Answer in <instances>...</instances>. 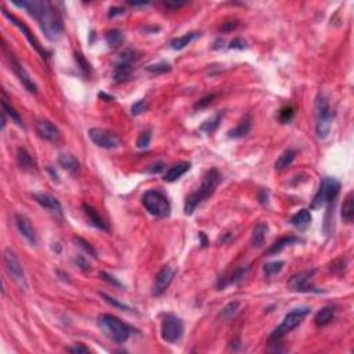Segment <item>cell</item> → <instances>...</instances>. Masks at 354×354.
Instances as JSON below:
<instances>
[{"label": "cell", "instance_id": "obj_1", "mask_svg": "<svg viewBox=\"0 0 354 354\" xmlns=\"http://www.w3.org/2000/svg\"><path fill=\"white\" fill-rule=\"evenodd\" d=\"M14 6L24 8L36 19L44 36L49 40H58L64 31L62 19L51 1L47 0H31V1H14Z\"/></svg>", "mask_w": 354, "mask_h": 354}, {"label": "cell", "instance_id": "obj_2", "mask_svg": "<svg viewBox=\"0 0 354 354\" xmlns=\"http://www.w3.org/2000/svg\"><path fill=\"white\" fill-rule=\"evenodd\" d=\"M220 181H221V175H220L217 169H210V171L206 172L198 189L194 191V192H191L187 196L185 205H184V213L188 214V216L194 213L195 209L201 205L202 202H205L209 196L213 195V192L217 188Z\"/></svg>", "mask_w": 354, "mask_h": 354}, {"label": "cell", "instance_id": "obj_3", "mask_svg": "<svg viewBox=\"0 0 354 354\" xmlns=\"http://www.w3.org/2000/svg\"><path fill=\"white\" fill-rule=\"evenodd\" d=\"M100 331L115 343H125L130 336V327L111 314H100L97 317Z\"/></svg>", "mask_w": 354, "mask_h": 354}, {"label": "cell", "instance_id": "obj_4", "mask_svg": "<svg viewBox=\"0 0 354 354\" xmlns=\"http://www.w3.org/2000/svg\"><path fill=\"white\" fill-rule=\"evenodd\" d=\"M143 205L147 212L157 219H165L171 214V202L158 189H148L143 195Z\"/></svg>", "mask_w": 354, "mask_h": 354}, {"label": "cell", "instance_id": "obj_5", "mask_svg": "<svg viewBox=\"0 0 354 354\" xmlns=\"http://www.w3.org/2000/svg\"><path fill=\"white\" fill-rule=\"evenodd\" d=\"M310 314V307H298V309H293L292 312H289L284 317L282 323L275 328V331L270 336V342H278L282 336L289 334L291 331H293L295 328H298L300 324L303 323L307 316Z\"/></svg>", "mask_w": 354, "mask_h": 354}, {"label": "cell", "instance_id": "obj_6", "mask_svg": "<svg viewBox=\"0 0 354 354\" xmlns=\"http://www.w3.org/2000/svg\"><path fill=\"white\" fill-rule=\"evenodd\" d=\"M332 128V111L327 98L318 96L316 100V133L320 140H325Z\"/></svg>", "mask_w": 354, "mask_h": 354}, {"label": "cell", "instance_id": "obj_7", "mask_svg": "<svg viewBox=\"0 0 354 354\" xmlns=\"http://www.w3.org/2000/svg\"><path fill=\"white\" fill-rule=\"evenodd\" d=\"M341 192V183L334 178V177H325L321 180L320 188H318L317 194L313 198L312 209H321L325 205H328L332 201H335V198L339 195Z\"/></svg>", "mask_w": 354, "mask_h": 354}, {"label": "cell", "instance_id": "obj_8", "mask_svg": "<svg viewBox=\"0 0 354 354\" xmlns=\"http://www.w3.org/2000/svg\"><path fill=\"white\" fill-rule=\"evenodd\" d=\"M3 51L6 54V58L8 64H10V68L12 69V72L15 73V76L18 78V80L22 83L25 89L28 90L32 94H36L37 93V86L36 83L33 82V79L31 78V75L26 72V69L24 68V65L18 61V58L14 55L11 50L7 47L6 43H3Z\"/></svg>", "mask_w": 354, "mask_h": 354}, {"label": "cell", "instance_id": "obj_9", "mask_svg": "<svg viewBox=\"0 0 354 354\" xmlns=\"http://www.w3.org/2000/svg\"><path fill=\"white\" fill-rule=\"evenodd\" d=\"M184 334V324L180 318L175 314H166L162 320L161 325V336L166 343L175 345L177 343Z\"/></svg>", "mask_w": 354, "mask_h": 354}, {"label": "cell", "instance_id": "obj_10", "mask_svg": "<svg viewBox=\"0 0 354 354\" xmlns=\"http://www.w3.org/2000/svg\"><path fill=\"white\" fill-rule=\"evenodd\" d=\"M4 264H6V270L8 271V274L11 275L14 282H15L22 291H26L28 282H26V278H25L22 264H21L17 255H15L11 249L4 250Z\"/></svg>", "mask_w": 354, "mask_h": 354}, {"label": "cell", "instance_id": "obj_11", "mask_svg": "<svg viewBox=\"0 0 354 354\" xmlns=\"http://www.w3.org/2000/svg\"><path fill=\"white\" fill-rule=\"evenodd\" d=\"M314 270H306L302 271L299 274H295L293 277L289 278L288 281V288L293 291V292L300 293H309V292H320V289L314 287V284L312 282L313 275H314Z\"/></svg>", "mask_w": 354, "mask_h": 354}, {"label": "cell", "instance_id": "obj_12", "mask_svg": "<svg viewBox=\"0 0 354 354\" xmlns=\"http://www.w3.org/2000/svg\"><path fill=\"white\" fill-rule=\"evenodd\" d=\"M89 137L92 139V141L100 148H105V150H114L121 147L122 141L121 139L115 135V133H111L107 132L104 129L93 128L89 130Z\"/></svg>", "mask_w": 354, "mask_h": 354}, {"label": "cell", "instance_id": "obj_13", "mask_svg": "<svg viewBox=\"0 0 354 354\" xmlns=\"http://www.w3.org/2000/svg\"><path fill=\"white\" fill-rule=\"evenodd\" d=\"M136 53L132 50H126L123 51L121 57H119V61L115 65L114 69V80L115 82H125L130 78L132 75V64L136 61Z\"/></svg>", "mask_w": 354, "mask_h": 354}, {"label": "cell", "instance_id": "obj_14", "mask_svg": "<svg viewBox=\"0 0 354 354\" xmlns=\"http://www.w3.org/2000/svg\"><path fill=\"white\" fill-rule=\"evenodd\" d=\"M3 15H4V17H6L7 19H10L12 24L15 25V26L18 28L19 31L24 33L25 37L28 39V42L31 43L32 47L36 50L37 53L40 54V57H42V58H47V57H49V53H47L46 50L43 49L42 44L39 43V40H37L36 37H35V35L32 33L31 29H29V28H28V26H26V25H25L24 22H22V21H19V19L17 18L15 15H12V14H10V12L7 11L6 8H3Z\"/></svg>", "mask_w": 354, "mask_h": 354}, {"label": "cell", "instance_id": "obj_15", "mask_svg": "<svg viewBox=\"0 0 354 354\" xmlns=\"http://www.w3.org/2000/svg\"><path fill=\"white\" fill-rule=\"evenodd\" d=\"M175 274H176V271H175V269H172L171 266H164L162 269L159 270L153 285L154 296H161L166 292V289L171 287L172 281L175 278Z\"/></svg>", "mask_w": 354, "mask_h": 354}, {"label": "cell", "instance_id": "obj_16", "mask_svg": "<svg viewBox=\"0 0 354 354\" xmlns=\"http://www.w3.org/2000/svg\"><path fill=\"white\" fill-rule=\"evenodd\" d=\"M14 221H15V226H17V230L19 231V234L31 245H36V231H35V228L32 226L31 220L28 219L25 214L15 213L14 214Z\"/></svg>", "mask_w": 354, "mask_h": 354}, {"label": "cell", "instance_id": "obj_17", "mask_svg": "<svg viewBox=\"0 0 354 354\" xmlns=\"http://www.w3.org/2000/svg\"><path fill=\"white\" fill-rule=\"evenodd\" d=\"M33 199L42 206V208L47 209L53 213L62 216V206L60 201L55 198L54 195H51L50 192H35L33 194Z\"/></svg>", "mask_w": 354, "mask_h": 354}, {"label": "cell", "instance_id": "obj_18", "mask_svg": "<svg viewBox=\"0 0 354 354\" xmlns=\"http://www.w3.org/2000/svg\"><path fill=\"white\" fill-rule=\"evenodd\" d=\"M36 132L43 140L51 141V143L60 140V130L54 123L50 122L47 119H42L36 123Z\"/></svg>", "mask_w": 354, "mask_h": 354}, {"label": "cell", "instance_id": "obj_19", "mask_svg": "<svg viewBox=\"0 0 354 354\" xmlns=\"http://www.w3.org/2000/svg\"><path fill=\"white\" fill-rule=\"evenodd\" d=\"M291 224L295 228H298L300 231L307 230L310 224H312V213L309 209H300L298 213H295L291 217Z\"/></svg>", "mask_w": 354, "mask_h": 354}, {"label": "cell", "instance_id": "obj_20", "mask_svg": "<svg viewBox=\"0 0 354 354\" xmlns=\"http://www.w3.org/2000/svg\"><path fill=\"white\" fill-rule=\"evenodd\" d=\"M83 210H85V214L87 216V219H89L92 226L96 227L97 230H101V231H108V226L105 224V221L97 213L96 209L90 206V205H87V203H83Z\"/></svg>", "mask_w": 354, "mask_h": 354}, {"label": "cell", "instance_id": "obj_21", "mask_svg": "<svg viewBox=\"0 0 354 354\" xmlns=\"http://www.w3.org/2000/svg\"><path fill=\"white\" fill-rule=\"evenodd\" d=\"M189 168H191L189 162H178V164L173 165L169 171L166 172L164 180L168 181V183H173V181H176L177 178H180L183 175H185L189 171Z\"/></svg>", "mask_w": 354, "mask_h": 354}, {"label": "cell", "instance_id": "obj_22", "mask_svg": "<svg viewBox=\"0 0 354 354\" xmlns=\"http://www.w3.org/2000/svg\"><path fill=\"white\" fill-rule=\"evenodd\" d=\"M58 164H60L62 169L69 172L71 175H76L80 171L79 161L75 158L72 154H61L58 157Z\"/></svg>", "mask_w": 354, "mask_h": 354}, {"label": "cell", "instance_id": "obj_23", "mask_svg": "<svg viewBox=\"0 0 354 354\" xmlns=\"http://www.w3.org/2000/svg\"><path fill=\"white\" fill-rule=\"evenodd\" d=\"M1 108H3V114L11 119V122H14L17 126L19 128H24V122H22V118L18 114V111H15V108L12 107L8 101H7L6 93L3 92V96H1Z\"/></svg>", "mask_w": 354, "mask_h": 354}, {"label": "cell", "instance_id": "obj_24", "mask_svg": "<svg viewBox=\"0 0 354 354\" xmlns=\"http://www.w3.org/2000/svg\"><path fill=\"white\" fill-rule=\"evenodd\" d=\"M341 214H342V219L345 223H348V224H352L354 220V192L353 191H350L348 195H346V198H345V201H343V205H342V212H341Z\"/></svg>", "mask_w": 354, "mask_h": 354}, {"label": "cell", "instance_id": "obj_25", "mask_svg": "<svg viewBox=\"0 0 354 354\" xmlns=\"http://www.w3.org/2000/svg\"><path fill=\"white\" fill-rule=\"evenodd\" d=\"M17 164L25 172H31L35 169V159L31 154L28 153L26 148H18L17 150Z\"/></svg>", "mask_w": 354, "mask_h": 354}, {"label": "cell", "instance_id": "obj_26", "mask_svg": "<svg viewBox=\"0 0 354 354\" xmlns=\"http://www.w3.org/2000/svg\"><path fill=\"white\" fill-rule=\"evenodd\" d=\"M250 129H252L250 116H245L242 121H239L237 128L231 129V130L228 132V137H230V139H242L245 136L249 135Z\"/></svg>", "mask_w": 354, "mask_h": 354}, {"label": "cell", "instance_id": "obj_27", "mask_svg": "<svg viewBox=\"0 0 354 354\" xmlns=\"http://www.w3.org/2000/svg\"><path fill=\"white\" fill-rule=\"evenodd\" d=\"M267 232H269V226L266 223H257L253 232H252V239L250 242L255 248H260L264 244V239L267 237Z\"/></svg>", "mask_w": 354, "mask_h": 354}, {"label": "cell", "instance_id": "obj_28", "mask_svg": "<svg viewBox=\"0 0 354 354\" xmlns=\"http://www.w3.org/2000/svg\"><path fill=\"white\" fill-rule=\"evenodd\" d=\"M199 35H201V33H198V32H189V33H185V35H183V36L176 37V39H173V40L171 42V47L173 50L185 49L189 43L192 42V40H195L196 37L199 36Z\"/></svg>", "mask_w": 354, "mask_h": 354}, {"label": "cell", "instance_id": "obj_29", "mask_svg": "<svg viewBox=\"0 0 354 354\" xmlns=\"http://www.w3.org/2000/svg\"><path fill=\"white\" fill-rule=\"evenodd\" d=\"M296 242H300V239L298 238V237H284V238L278 239L275 244L271 245V248L267 250V255H269V256L277 255V253H280L284 248H287V246L292 244H296Z\"/></svg>", "mask_w": 354, "mask_h": 354}, {"label": "cell", "instance_id": "obj_30", "mask_svg": "<svg viewBox=\"0 0 354 354\" xmlns=\"http://www.w3.org/2000/svg\"><path fill=\"white\" fill-rule=\"evenodd\" d=\"M105 42L111 49H118L125 42V35L119 29H111L105 33Z\"/></svg>", "mask_w": 354, "mask_h": 354}, {"label": "cell", "instance_id": "obj_31", "mask_svg": "<svg viewBox=\"0 0 354 354\" xmlns=\"http://www.w3.org/2000/svg\"><path fill=\"white\" fill-rule=\"evenodd\" d=\"M223 115H224V112H221V111L216 112L212 118H209L208 121H205V122L202 123L199 130L203 132V133H208V135L213 133L214 130L219 128L220 122H221V119H223Z\"/></svg>", "mask_w": 354, "mask_h": 354}, {"label": "cell", "instance_id": "obj_32", "mask_svg": "<svg viewBox=\"0 0 354 354\" xmlns=\"http://www.w3.org/2000/svg\"><path fill=\"white\" fill-rule=\"evenodd\" d=\"M296 158V151L295 150H287L280 155V158L275 162V169L277 171H284L292 165V162Z\"/></svg>", "mask_w": 354, "mask_h": 354}, {"label": "cell", "instance_id": "obj_33", "mask_svg": "<svg viewBox=\"0 0 354 354\" xmlns=\"http://www.w3.org/2000/svg\"><path fill=\"white\" fill-rule=\"evenodd\" d=\"M335 317V310L332 307H324L316 316V324L320 327H324L327 324H330Z\"/></svg>", "mask_w": 354, "mask_h": 354}, {"label": "cell", "instance_id": "obj_34", "mask_svg": "<svg viewBox=\"0 0 354 354\" xmlns=\"http://www.w3.org/2000/svg\"><path fill=\"white\" fill-rule=\"evenodd\" d=\"M239 307H241V305H239V302H231V303H228V305L220 312L219 317L221 318V320H226V321H230V320H232V318L235 317L237 314L239 313Z\"/></svg>", "mask_w": 354, "mask_h": 354}, {"label": "cell", "instance_id": "obj_35", "mask_svg": "<svg viewBox=\"0 0 354 354\" xmlns=\"http://www.w3.org/2000/svg\"><path fill=\"white\" fill-rule=\"evenodd\" d=\"M284 267V262H271L264 264L263 267V273L267 275V277H274L277 275Z\"/></svg>", "mask_w": 354, "mask_h": 354}, {"label": "cell", "instance_id": "obj_36", "mask_svg": "<svg viewBox=\"0 0 354 354\" xmlns=\"http://www.w3.org/2000/svg\"><path fill=\"white\" fill-rule=\"evenodd\" d=\"M147 71L153 73H165L168 71H171V65L168 62H158V64H154V65H148Z\"/></svg>", "mask_w": 354, "mask_h": 354}, {"label": "cell", "instance_id": "obj_37", "mask_svg": "<svg viewBox=\"0 0 354 354\" xmlns=\"http://www.w3.org/2000/svg\"><path fill=\"white\" fill-rule=\"evenodd\" d=\"M295 116V110L292 107H284L281 111H280V121L282 123H288L291 122Z\"/></svg>", "mask_w": 354, "mask_h": 354}, {"label": "cell", "instance_id": "obj_38", "mask_svg": "<svg viewBox=\"0 0 354 354\" xmlns=\"http://www.w3.org/2000/svg\"><path fill=\"white\" fill-rule=\"evenodd\" d=\"M147 107H148V104H147L146 100H139L137 103L132 105V115H140V114H143V112L147 110Z\"/></svg>", "mask_w": 354, "mask_h": 354}, {"label": "cell", "instance_id": "obj_39", "mask_svg": "<svg viewBox=\"0 0 354 354\" xmlns=\"http://www.w3.org/2000/svg\"><path fill=\"white\" fill-rule=\"evenodd\" d=\"M216 97H217V94H214V93L213 94H208V96H205V97L201 98V100L196 103L195 108L196 110H198V108H199V110H201V108H206L208 105H210L212 103H213V100Z\"/></svg>", "mask_w": 354, "mask_h": 354}, {"label": "cell", "instance_id": "obj_40", "mask_svg": "<svg viewBox=\"0 0 354 354\" xmlns=\"http://www.w3.org/2000/svg\"><path fill=\"white\" fill-rule=\"evenodd\" d=\"M75 60L78 62V67H79L82 71H85V73L90 72V64L86 61L85 57L80 54V53H75Z\"/></svg>", "mask_w": 354, "mask_h": 354}, {"label": "cell", "instance_id": "obj_41", "mask_svg": "<svg viewBox=\"0 0 354 354\" xmlns=\"http://www.w3.org/2000/svg\"><path fill=\"white\" fill-rule=\"evenodd\" d=\"M101 296L104 298L110 305H112V306H115V307H118V309H121V310H125V312H129L130 310V307L129 306H126L125 303H121V302H118L116 299H114L112 296H108V295H105V293H101Z\"/></svg>", "mask_w": 354, "mask_h": 354}, {"label": "cell", "instance_id": "obj_42", "mask_svg": "<svg viewBox=\"0 0 354 354\" xmlns=\"http://www.w3.org/2000/svg\"><path fill=\"white\" fill-rule=\"evenodd\" d=\"M150 141H151V133L150 132H143L140 137L137 139V147L139 148H147Z\"/></svg>", "mask_w": 354, "mask_h": 354}, {"label": "cell", "instance_id": "obj_43", "mask_svg": "<svg viewBox=\"0 0 354 354\" xmlns=\"http://www.w3.org/2000/svg\"><path fill=\"white\" fill-rule=\"evenodd\" d=\"M76 242H78V244H79L80 246H82V248H83V249H85L86 252H87V253H90V255H92L93 257H97V252L94 250V248H93L92 245L89 244V242H86L85 239L76 238Z\"/></svg>", "mask_w": 354, "mask_h": 354}, {"label": "cell", "instance_id": "obj_44", "mask_svg": "<svg viewBox=\"0 0 354 354\" xmlns=\"http://www.w3.org/2000/svg\"><path fill=\"white\" fill-rule=\"evenodd\" d=\"M67 350L69 353H89L90 352V349L86 348L85 345H82V343H76V345H73L71 348H68Z\"/></svg>", "mask_w": 354, "mask_h": 354}, {"label": "cell", "instance_id": "obj_45", "mask_svg": "<svg viewBox=\"0 0 354 354\" xmlns=\"http://www.w3.org/2000/svg\"><path fill=\"white\" fill-rule=\"evenodd\" d=\"M100 275H101V278H103L104 281L110 282V284H112V285H115V287H118V288L122 287V284H121V282L118 281V280H115V278H114L112 275L107 274V273H104V271H103V273H101V274H100Z\"/></svg>", "mask_w": 354, "mask_h": 354}, {"label": "cell", "instance_id": "obj_46", "mask_svg": "<svg viewBox=\"0 0 354 354\" xmlns=\"http://www.w3.org/2000/svg\"><path fill=\"white\" fill-rule=\"evenodd\" d=\"M230 49H238V50H242L245 47V42L242 40V39H239V37H237V39H232L231 43H230V46H228Z\"/></svg>", "mask_w": 354, "mask_h": 354}, {"label": "cell", "instance_id": "obj_47", "mask_svg": "<svg viewBox=\"0 0 354 354\" xmlns=\"http://www.w3.org/2000/svg\"><path fill=\"white\" fill-rule=\"evenodd\" d=\"M125 14V10L122 7H111L110 12H108V17L110 18H114L116 15H123Z\"/></svg>", "mask_w": 354, "mask_h": 354}, {"label": "cell", "instance_id": "obj_48", "mask_svg": "<svg viewBox=\"0 0 354 354\" xmlns=\"http://www.w3.org/2000/svg\"><path fill=\"white\" fill-rule=\"evenodd\" d=\"M75 263H76L82 270H89V263H87V260H86L83 256L76 257V259H75Z\"/></svg>", "mask_w": 354, "mask_h": 354}, {"label": "cell", "instance_id": "obj_49", "mask_svg": "<svg viewBox=\"0 0 354 354\" xmlns=\"http://www.w3.org/2000/svg\"><path fill=\"white\" fill-rule=\"evenodd\" d=\"M237 21H228V22H224V25L221 26V31L223 32H230L232 31V29H235L237 28Z\"/></svg>", "mask_w": 354, "mask_h": 354}, {"label": "cell", "instance_id": "obj_50", "mask_svg": "<svg viewBox=\"0 0 354 354\" xmlns=\"http://www.w3.org/2000/svg\"><path fill=\"white\" fill-rule=\"evenodd\" d=\"M162 169H164V164H162V162H157V164L150 166V168L147 169V172H150V173H159Z\"/></svg>", "mask_w": 354, "mask_h": 354}, {"label": "cell", "instance_id": "obj_51", "mask_svg": "<svg viewBox=\"0 0 354 354\" xmlns=\"http://www.w3.org/2000/svg\"><path fill=\"white\" fill-rule=\"evenodd\" d=\"M185 4H188V3H187V1H181V3H178V1H173V3H172V1H166L164 6L168 7V8H173V10H175V8H178V7L185 6Z\"/></svg>", "mask_w": 354, "mask_h": 354}, {"label": "cell", "instance_id": "obj_52", "mask_svg": "<svg viewBox=\"0 0 354 354\" xmlns=\"http://www.w3.org/2000/svg\"><path fill=\"white\" fill-rule=\"evenodd\" d=\"M259 201L262 202L263 205H266L269 202V191L267 189H262L259 194Z\"/></svg>", "mask_w": 354, "mask_h": 354}, {"label": "cell", "instance_id": "obj_53", "mask_svg": "<svg viewBox=\"0 0 354 354\" xmlns=\"http://www.w3.org/2000/svg\"><path fill=\"white\" fill-rule=\"evenodd\" d=\"M199 239H201V245L205 248L206 245H208V238H206V235L203 234V232H199Z\"/></svg>", "mask_w": 354, "mask_h": 354}, {"label": "cell", "instance_id": "obj_54", "mask_svg": "<svg viewBox=\"0 0 354 354\" xmlns=\"http://www.w3.org/2000/svg\"><path fill=\"white\" fill-rule=\"evenodd\" d=\"M98 97L105 98V101H112V100H114V97H112V96H107L105 93H100V94H98Z\"/></svg>", "mask_w": 354, "mask_h": 354}]
</instances>
